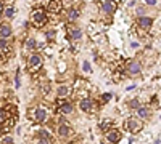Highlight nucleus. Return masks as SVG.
Returning <instances> with one entry per match:
<instances>
[{"label": "nucleus", "mask_w": 161, "mask_h": 144, "mask_svg": "<svg viewBox=\"0 0 161 144\" xmlns=\"http://www.w3.org/2000/svg\"><path fill=\"white\" fill-rule=\"evenodd\" d=\"M15 7H11V5H8V7H5V13H3V15H5V18H13V16H15Z\"/></svg>", "instance_id": "nucleus-25"}, {"label": "nucleus", "mask_w": 161, "mask_h": 144, "mask_svg": "<svg viewBox=\"0 0 161 144\" xmlns=\"http://www.w3.org/2000/svg\"><path fill=\"white\" fill-rule=\"evenodd\" d=\"M110 99H111V93H103V95H102V102H103V104L108 102Z\"/></svg>", "instance_id": "nucleus-30"}, {"label": "nucleus", "mask_w": 161, "mask_h": 144, "mask_svg": "<svg viewBox=\"0 0 161 144\" xmlns=\"http://www.w3.org/2000/svg\"><path fill=\"white\" fill-rule=\"evenodd\" d=\"M82 71H84L86 74L92 72V66H90V62H89V61H82Z\"/></svg>", "instance_id": "nucleus-26"}, {"label": "nucleus", "mask_w": 161, "mask_h": 144, "mask_svg": "<svg viewBox=\"0 0 161 144\" xmlns=\"http://www.w3.org/2000/svg\"><path fill=\"white\" fill-rule=\"evenodd\" d=\"M37 138L39 139H48V141H52L53 138H52V133L50 132H47V130H39V132H37Z\"/></svg>", "instance_id": "nucleus-24"}, {"label": "nucleus", "mask_w": 161, "mask_h": 144, "mask_svg": "<svg viewBox=\"0 0 161 144\" xmlns=\"http://www.w3.org/2000/svg\"><path fill=\"white\" fill-rule=\"evenodd\" d=\"M79 109L82 111V112L92 114L93 111L97 109V104H95V101H93V99L86 98V99H82V101H79Z\"/></svg>", "instance_id": "nucleus-5"}, {"label": "nucleus", "mask_w": 161, "mask_h": 144, "mask_svg": "<svg viewBox=\"0 0 161 144\" xmlns=\"http://www.w3.org/2000/svg\"><path fill=\"white\" fill-rule=\"evenodd\" d=\"M61 8H63L61 0H50V2L47 3V11L50 13V15H58V13L61 11Z\"/></svg>", "instance_id": "nucleus-13"}, {"label": "nucleus", "mask_w": 161, "mask_h": 144, "mask_svg": "<svg viewBox=\"0 0 161 144\" xmlns=\"http://www.w3.org/2000/svg\"><path fill=\"white\" fill-rule=\"evenodd\" d=\"M116 8H118V2H114V0H106V2L100 5V11L103 15H113Z\"/></svg>", "instance_id": "nucleus-9"}, {"label": "nucleus", "mask_w": 161, "mask_h": 144, "mask_svg": "<svg viewBox=\"0 0 161 144\" xmlns=\"http://www.w3.org/2000/svg\"><path fill=\"white\" fill-rule=\"evenodd\" d=\"M130 47H132V48H137V47H139V43H137V42H132V43H130Z\"/></svg>", "instance_id": "nucleus-38"}, {"label": "nucleus", "mask_w": 161, "mask_h": 144, "mask_svg": "<svg viewBox=\"0 0 161 144\" xmlns=\"http://www.w3.org/2000/svg\"><path fill=\"white\" fill-rule=\"evenodd\" d=\"M127 107L132 109V111H137L139 107H142V102L139 101V98H134V99H130V101L127 102Z\"/></svg>", "instance_id": "nucleus-22"}, {"label": "nucleus", "mask_w": 161, "mask_h": 144, "mask_svg": "<svg viewBox=\"0 0 161 144\" xmlns=\"http://www.w3.org/2000/svg\"><path fill=\"white\" fill-rule=\"evenodd\" d=\"M44 59H42V56H40L39 53H31L29 55V58H28V69H29V72H32V74H36L40 67H42V62Z\"/></svg>", "instance_id": "nucleus-3"}, {"label": "nucleus", "mask_w": 161, "mask_h": 144, "mask_svg": "<svg viewBox=\"0 0 161 144\" xmlns=\"http://www.w3.org/2000/svg\"><path fill=\"white\" fill-rule=\"evenodd\" d=\"M58 71H60V72H63V71H66V64H63V62H60V64H58Z\"/></svg>", "instance_id": "nucleus-36"}, {"label": "nucleus", "mask_w": 161, "mask_h": 144, "mask_svg": "<svg viewBox=\"0 0 161 144\" xmlns=\"http://www.w3.org/2000/svg\"><path fill=\"white\" fill-rule=\"evenodd\" d=\"M36 47H37V42H36L34 37H28V38H26V42H24V50L32 51Z\"/></svg>", "instance_id": "nucleus-20"}, {"label": "nucleus", "mask_w": 161, "mask_h": 144, "mask_svg": "<svg viewBox=\"0 0 161 144\" xmlns=\"http://www.w3.org/2000/svg\"><path fill=\"white\" fill-rule=\"evenodd\" d=\"M36 144H52V141H48V139H39L37 138V142Z\"/></svg>", "instance_id": "nucleus-33"}, {"label": "nucleus", "mask_w": 161, "mask_h": 144, "mask_svg": "<svg viewBox=\"0 0 161 144\" xmlns=\"http://www.w3.org/2000/svg\"><path fill=\"white\" fill-rule=\"evenodd\" d=\"M48 111L45 109V107H36V115H34V122H37V123H45L47 120H48Z\"/></svg>", "instance_id": "nucleus-11"}, {"label": "nucleus", "mask_w": 161, "mask_h": 144, "mask_svg": "<svg viewBox=\"0 0 161 144\" xmlns=\"http://www.w3.org/2000/svg\"><path fill=\"white\" fill-rule=\"evenodd\" d=\"M11 26L7 24V22H2L0 24V38H8L11 35Z\"/></svg>", "instance_id": "nucleus-16"}, {"label": "nucleus", "mask_w": 161, "mask_h": 144, "mask_svg": "<svg viewBox=\"0 0 161 144\" xmlns=\"http://www.w3.org/2000/svg\"><path fill=\"white\" fill-rule=\"evenodd\" d=\"M0 51L5 55H10V45H8L7 38H0Z\"/></svg>", "instance_id": "nucleus-23"}, {"label": "nucleus", "mask_w": 161, "mask_h": 144, "mask_svg": "<svg viewBox=\"0 0 161 144\" xmlns=\"http://www.w3.org/2000/svg\"><path fill=\"white\" fill-rule=\"evenodd\" d=\"M8 119H11L10 112H8L5 107H0V125H2V123H5Z\"/></svg>", "instance_id": "nucleus-21"}, {"label": "nucleus", "mask_w": 161, "mask_h": 144, "mask_svg": "<svg viewBox=\"0 0 161 144\" xmlns=\"http://www.w3.org/2000/svg\"><path fill=\"white\" fill-rule=\"evenodd\" d=\"M126 72L130 75V77H136L142 72V66L139 61H127L126 62Z\"/></svg>", "instance_id": "nucleus-7"}, {"label": "nucleus", "mask_w": 161, "mask_h": 144, "mask_svg": "<svg viewBox=\"0 0 161 144\" xmlns=\"http://www.w3.org/2000/svg\"><path fill=\"white\" fill-rule=\"evenodd\" d=\"M66 34H68V38H71V40H79V38L82 37V31L79 27H76L73 22H69L66 26Z\"/></svg>", "instance_id": "nucleus-10"}, {"label": "nucleus", "mask_w": 161, "mask_h": 144, "mask_svg": "<svg viewBox=\"0 0 161 144\" xmlns=\"http://www.w3.org/2000/svg\"><path fill=\"white\" fill-rule=\"evenodd\" d=\"M57 133H58V136L60 138H66V136H69L71 135V125L66 122V120H63V119H60V123H58V127H57Z\"/></svg>", "instance_id": "nucleus-8"}, {"label": "nucleus", "mask_w": 161, "mask_h": 144, "mask_svg": "<svg viewBox=\"0 0 161 144\" xmlns=\"http://www.w3.org/2000/svg\"><path fill=\"white\" fill-rule=\"evenodd\" d=\"M19 85H21V82H19V72L15 75V88H19Z\"/></svg>", "instance_id": "nucleus-32"}, {"label": "nucleus", "mask_w": 161, "mask_h": 144, "mask_svg": "<svg viewBox=\"0 0 161 144\" xmlns=\"http://www.w3.org/2000/svg\"><path fill=\"white\" fill-rule=\"evenodd\" d=\"M79 10H76V8H68L66 10V18L69 19V22H73V21H76L77 18H79Z\"/></svg>", "instance_id": "nucleus-19"}, {"label": "nucleus", "mask_w": 161, "mask_h": 144, "mask_svg": "<svg viewBox=\"0 0 161 144\" xmlns=\"http://www.w3.org/2000/svg\"><path fill=\"white\" fill-rule=\"evenodd\" d=\"M0 104H2V102H0Z\"/></svg>", "instance_id": "nucleus-40"}, {"label": "nucleus", "mask_w": 161, "mask_h": 144, "mask_svg": "<svg viewBox=\"0 0 161 144\" xmlns=\"http://www.w3.org/2000/svg\"><path fill=\"white\" fill-rule=\"evenodd\" d=\"M71 93H73V88H71L69 85H60V87L57 88V96H58V99L69 98Z\"/></svg>", "instance_id": "nucleus-14"}, {"label": "nucleus", "mask_w": 161, "mask_h": 144, "mask_svg": "<svg viewBox=\"0 0 161 144\" xmlns=\"http://www.w3.org/2000/svg\"><path fill=\"white\" fill-rule=\"evenodd\" d=\"M124 125H126V130L129 133H132V135H137V133H140L143 130V120H140L139 117H136V115L129 117Z\"/></svg>", "instance_id": "nucleus-2"}, {"label": "nucleus", "mask_w": 161, "mask_h": 144, "mask_svg": "<svg viewBox=\"0 0 161 144\" xmlns=\"http://www.w3.org/2000/svg\"><path fill=\"white\" fill-rule=\"evenodd\" d=\"M90 83L87 80H84V78H77V80L74 82V90H89L90 91Z\"/></svg>", "instance_id": "nucleus-18"}, {"label": "nucleus", "mask_w": 161, "mask_h": 144, "mask_svg": "<svg viewBox=\"0 0 161 144\" xmlns=\"http://www.w3.org/2000/svg\"><path fill=\"white\" fill-rule=\"evenodd\" d=\"M55 35H57V32L53 31V29H52V31H47V32H45V37H47V40H53V38H55Z\"/></svg>", "instance_id": "nucleus-27"}, {"label": "nucleus", "mask_w": 161, "mask_h": 144, "mask_svg": "<svg viewBox=\"0 0 161 144\" xmlns=\"http://www.w3.org/2000/svg\"><path fill=\"white\" fill-rule=\"evenodd\" d=\"M136 88H137L136 85H129V87H127V91H132V90H136Z\"/></svg>", "instance_id": "nucleus-37"}, {"label": "nucleus", "mask_w": 161, "mask_h": 144, "mask_svg": "<svg viewBox=\"0 0 161 144\" xmlns=\"http://www.w3.org/2000/svg\"><path fill=\"white\" fill-rule=\"evenodd\" d=\"M105 139L108 141V144H118L121 139H123V135H121L119 130H110L108 133H105Z\"/></svg>", "instance_id": "nucleus-12"}, {"label": "nucleus", "mask_w": 161, "mask_h": 144, "mask_svg": "<svg viewBox=\"0 0 161 144\" xmlns=\"http://www.w3.org/2000/svg\"><path fill=\"white\" fill-rule=\"evenodd\" d=\"M0 144H13V138H10V136H5V138H3V141L0 142Z\"/></svg>", "instance_id": "nucleus-31"}, {"label": "nucleus", "mask_w": 161, "mask_h": 144, "mask_svg": "<svg viewBox=\"0 0 161 144\" xmlns=\"http://www.w3.org/2000/svg\"><path fill=\"white\" fill-rule=\"evenodd\" d=\"M136 15H137V18H142V16H145V8H143V7H139V8L136 10Z\"/></svg>", "instance_id": "nucleus-28"}, {"label": "nucleus", "mask_w": 161, "mask_h": 144, "mask_svg": "<svg viewBox=\"0 0 161 144\" xmlns=\"http://www.w3.org/2000/svg\"><path fill=\"white\" fill-rule=\"evenodd\" d=\"M136 26L139 29H142V31H150L152 27H153V18L152 16H142V18H137V22H136Z\"/></svg>", "instance_id": "nucleus-6"}, {"label": "nucleus", "mask_w": 161, "mask_h": 144, "mask_svg": "<svg viewBox=\"0 0 161 144\" xmlns=\"http://www.w3.org/2000/svg\"><path fill=\"white\" fill-rule=\"evenodd\" d=\"M7 61V55L5 53H2V51H0V64H3Z\"/></svg>", "instance_id": "nucleus-34"}, {"label": "nucleus", "mask_w": 161, "mask_h": 144, "mask_svg": "<svg viewBox=\"0 0 161 144\" xmlns=\"http://www.w3.org/2000/svg\"><path fill=\"white\" fill-rule=\"evenodd\" d=\"M150 115H152V111L150 107H147V106H142L136 111V117H139L140 120H147V119H150Z\"/></svg>", "instance_id": "nucleus-15"}, {"label": "nucleus", "mask_w": 161, "mask_h": 144, "mask_svg": "<svg viewBox=\"0 0 161 144\" xmlns=\"http://www.w3.org/2000/svg\"><path fill=\"white\" fill-rule=\"evenodd\" d=\"M40 91H42V95H47L48 91H50V83H44L42 88H40Z\"/></svg>", "instance_id": "nucleus-29"}, {"label": "nucleus", "mask_w": 161, "mask_h": 144, "mask_svg": "<svg viewBox=\"0 0 161 144\" xmlns=\"http://www.w3.org/2000/svg\"><path fill=\"white\" fill-rule=\"evenodd\" d=\"M45 53H47V55H52V51H50V47H45Z\"/></svg>", "instance_id": "nucleus-39"}, {"label": "nucleus", "mask_w": 161, "mask_h": 144, "mask_svg": "<svg viewBox=\"0 0 161 144\" xmlns=\"http://www.w3.org/2000/svg\"><path fill=\"white\" fill-rule=\"evenodd\" d=\"M102 144H103V142H102Z\"/></svg>", "instance_id": "nucleus-41"}, {"label": "nucleus", "mask_w": 161, "mask_h": 144, "mask_svg": "<svg viewBox=\"0 0 161 144\" xmlns=\"http://www.w3.org/2000/svg\"><path fill=\"white\" fill-rule=\"evenodd\" d=\"M100 130H102V132H105V133H108L110 130H114V122H113L111 119L102 120V122H100Z\"/></svg>", "instance_id": "nucleus-17"}, {"label": "nucleus", "mask_w": 161, "mask_h": 144, "mask_svg": "<svg viewBox=\"0 0 161 144\" xmlns=\"http://www.w3.org/2000/svg\"><path fill=\"white\" fill-rule=\"evenodd\" d=\"M57 106H58V109H57L58 115H68V114H71L74 111L73 102L68 101V99H58L57 101Z\"/></svg>", "instance_id": "nucleus-4"}, {"label": "nucleus", "mask_w": 161, "mask_h": 144, "mask_svg": "<svg viewBox=\"0 0 161 144\" xmlns=\"http://www.w3.org/2000/svg\"><path fill=\"white\" fill-rule=\"evenodd\" d=\"M145 3L150 5V7H155L156 5V0H145Z\"/></svg>", "instance_id": "nucleus-35"}, {"label": "nucleus", "mask_w": 161, "mask_h": 144, "mask_svg": "<svg viewBox=\"0 0 161 144\" xmlns=\"http://www.w3.org/2000/svg\"><path fill=\"white\" fill-rule=\"evenodd\" d=\"M31 21L36 27H44L48 21V16H47V11L42 8V7H36L31 13Z\"/></svg>", "instance_id": "nucleus-1"}]
</instances>
